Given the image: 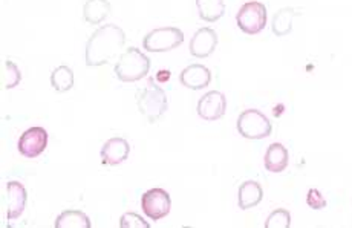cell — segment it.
<instances>
[{
  "mask_svg": "<svg viewBox=\"0 0 352 228\" xmlns=\"http://www.w3.org/2000/svg\"><path fill=\"white\" fill-rule=\"evenodd\" d=\"M218 46V34L212 28H199L190 40V54L196 58L210 57Z\"/></svg>",
  "mask_w": 352,
  "mask_h": 228,
  "instance_id": "cell-11",
  "label": "cell"
},
{
  "mask_svg": "<svg viewBox=\"0 0 352 228\" xmlns=\"http://www.w3.org/2000/svg\"><path fill=\"white\" fill-rule=\"evenodd\" d=\"M267 19V6L262 2H257V0H252V2H247L241 6L238 16H236V23H238L242 32H245L248 36H254L265 28Z\"/></svg>",
  "mask_w": 352,
  "mask_h": 228,
  "instance_id": "cell-4",
  "label": "cell"
},
{
  "mask_svg": "<svg viewBox=\"0 0 352 228\" xmlns=\"http://www.w3.org/2000/svg\"><path fill=\"white\" fill-rule=\"evenodd\" d=\"M121 228H148L151 224L146 223L144 218H141L137 213H124L120 219Z\"/></svg>",
  "mask_w": 352,
  "mask_h": 228,
  "instance_id": "cell-23",
  "label": "cell"
},
{
  "mask_svg": "<svg viewBox=\"0 0 352 228\" xmlns=\"http://www.w3.org/2000/svg\"><path fill=\"white\" fill-rule=\"evenodd\" d=\"M48 146V132L43 127H31L25 130L19 139L17 149L19 153L25 158L34 159L46 150Z\"/></svg>",
  "mask_w": 352,
  "mask_h": 228,
  "instance_id": "cell-8",
  "label": "cell"
},
{
  "mask_svg": "<svg viewBox=\"0 0 352 228\" xmlns=\"http://www.w3.org/2000/svg\"><path fill=\"white\" fill-rule=\"evenodd\" d=\"M289 153L287 147L280 143H273L267 149L265 158H263V166L267 172L272 173H282L288 167Z\"/></svg>",
  "mask_w": 352,
  "mask_h": 228,
  "instance_id": "cell-14",
  "label": "cell"
},
{
  "mask_svg": "<svg viewBox=\"0 0 352 228\" xmlns=\"http://www.w3.org/2000/svg\"><path fill=\"white\" fill-rule=\"evenodd\" d=\"M172 199L164 189H151L141 196V209L151 220H160L170 213Z\"/></svg>",
  "mask_w": 352,
  "mask_h": 228,
  "instance_id": "cell-7",
  "label": "cell"
},
{
  "mask_svg": "<svg viewBox=\"0 0 352 228\" xmlns=\"http://www.w3.org/2000/svg\"><path fill=\"white\" fill-rule=\"evenodd\" d=\"M56 228H91L92 223L87 214L80 210H66L56 219Z\"/></svg>",
  "mask_w": 352,
  "mask_h": 228,
  "instance_id": "cell-19",
  "label": "cell"
},
{
  "mask_svg": "<svg viewBox=\"0 0 352 228\" xmlns=\"http://www.w3.org/2000/svg\"><path fill=\"white\" fill-rule=\"evenodd\" d=\"M263 198V190L262 185L256 181H245V183L241 184L239 192H238V204L239 209L242 210H250L261 203Z\"/></svg>",
  "mask_w": 352,
  "mask_h": 228,
  "instance_id": "cell-15",
  "label": "cell"
},
{
  "mask_svg": "<svg viewBox=\"0 0 352 228\" xmlns=\"http://www.w3.org/2000/svg\"><path fill=\"white\" fill-rule=\"evenodd\" d=\"M51 86L57 92H67L74 88V71L69 66L62 65L52 71Z\"/></svg>",
  "mask_w": 352,
  "mask_h": 228,
  "instance_id": "cell-20",
  "label": "cell"
},
{
  "mask_svg": "<svg viewBox=\"0 0 352 228\" xmlns=\"http://www.w3.org/2000/svg\"><path fill=\"white\" fill-rule=\"evenodd\" d=\"M126 43L124 31L117 25H103L89 37L86 43L85 60L89 68H98L113 62L121 56Z\"/></svg>",
  "mask_w": 352,
  "mask_h": 228,
  "instance_id": "cell-1",
  "label": "cell"
},
{
  "mask_svg": "<svg viewBox=\"0 0 352 228\" xmlns=\"http://www.w3.org/2000/svg\"><path fill=\"white\" fill-rule=\"evenodd\" d=\"M111 14V3L107 0H86L83 17L89 25H100Z\"/></svg>",
  "mask_w": 352,
  "mask_h": 228,
  "instance_id": "cell-16",
  "label": "cell"
},
{
  "mask_svg": "<svg viewBox=\"0 0 352 228\" xmlns=\"http://www.w3.org/2000/svg\"><path fill=\"white\" fill-rule=\"evenodd\" d=\"M291 214L285 209L274 210L265 220V228H289Z\"/></svg>",
  "mask_w": 352,
  "mask_h": 228,
  "instance_id": "cell-22",
  "label": "cell"
},
{
  "mask_svg": "<svg viewBox=\"0 0 352 228\" xmlns=\"http://www.w3.org/2000/svg\"><path fill=\"white\" fill-rule=\"evenodd\" d=\"M307 204L309 209L313 210H322L328 205L327 199L322 196V193L317 189H309L307 193Z\"/></svg>",
  "mask_w": 352,
  "mask_h": 228,
  "instance_id": "cell-24",
  "label": "cell"
},
{
  "mask_svg": "<svg viewBox=\"0 0 352 228\" xmlns=\"http://www.w3.org/2000/svg\"><path fill=\"white\" fill-rule=\"evenodd\" d=\"M22 82V72H20L19 66L11 62V60H5L2 66V84L5 89H12Z\"/></svg>",
  "mask_w": 352,
  "mask_h": 228,
  "instance_id": "cell-21",
  "label": "cell"
},
{
  "mask_svg": "<svg viewBox=\"0 0 352 228\" xmlns=\"http://www.w3.org/2000/svg\"><path fill=\"white\" fill-rule=\"evenodd\" d=\"M179 82L187 89L201 91L212 82V72L204 65H190L179 73Z\"/></svg>",
  "mask_w": 352,
  "mask_h": 228,
  "instance_id": "cell-13",
  "label": "cell"
},
{
  "mask_svg": "<svg viewBox=\"0 0 352 228\" xmlns=\"http://www.w3.org/2000/svg\"><path fill=\"white\" fill-rule=\"evenodd\" d=\"M238 132L247 139H263L272 135V122L257 109H247L238 117Z\"/></svg>",
  "mask_w": 352,
  "mask_h": 228,
  "instance_id": "cell-5",
  "label": "cell"
},
{
  "mask_svg": "<svg viewBox=\"0 0 352 228\" xmlns=\"http://www.w3.org/2000/svg\"><path fill=\"white\" fill-rule=\"evenodd\" d=\"M196 8L199 17L208 23L218 22L226 14L224 0H196Z\"/></svg>",
  "mask_w": 352,
  "mask_h": 228,
  "instance_id": "cell-18",
  "label": "cell"
},
{
  "mask_svg": "<svg viewBox=\"0 0 352 228\" xmlns=\"http://www.w3.org/2000/svg\"><path fill=\"white\" fill-rule=\"evenodd\" d=\"M170 77H172V72L170 71H166V69H161L158 73H157V82L158 83H166V82H168V80H170Z\"/></svg>",
  "mask_w": 352,
  "mask_h": 228,
  "instance_id": "cell-25",
  "label": "cell"
},
{
  "mask_svg": "<svg viewBox=\"0 0 352 228\" xmlns=\"http://www.w3.org/2000/svg\"><path fill=\"white\" fill-rule=\"evenodd\" d=\"M137 104L141 115H144L148 123H155L167 111V93L155 83V78H148L144 88L137 92Z\"/></svg>",
  "mask_w": 352,
  "mask_h": 228,
  "instance_id": "cell-3",
  "label": "cell"
},
{
  "mask_svg": "<svg viewBox=\"0 0 352 228\" xmlns=\"http://www.w3.org/2000/svg\"><path fill=\"white\" fill-rule=\"evenodd\" d=\"M299 14L300 12H297L296 10L289 8V6L277 11L273 17V22H272L273 34L277 37H285V36L291 34V31H293V19Z\"/></svg>",
  "mask_w": 352,
  "mask_h": 228,
  "instance_id": "cell-17",
  "label": "cell"
},
{
  "mask_svg": "<svg viewBox=\"0 0 352 228\" xmlns=\"http://www.w3.org/2000/svg\"><path fill=\"white\" fill-rule=\"evenodd\" d=\"M184 42V32L175 26H164L148 32L143 38L144 49L148 52H167Z\"/></svg>",
  "mask_w": 352,
  "mask_h": 228,
  "instance_id": "cell-6",
  "label": "cell"
},
{
  "mask_svg": "<svg viewBox=\"0 0 352 228\" xmlns=\"http://www.w3.org/2000/svg\"><path fill=\"white\" fill-rule=\"evenodd\" d=\"M148 71H151V58L133 46L121 54L113 68L115 76L124 83L138 82L147 76Z\"/></svg>",
  "mask_w": 352,
  "mask_h": 228,
  "instance_id": "cell-2",
  "label": "cell"
},
{
  "mask_svg": "<svg viewBox=\"0 0 352 228\" xmlns=\"http://www.w3.org/2000/svg\"><path fill=\"white\" fill-rule=\"evenodd\" d=\"M198 115L206 122H218L219 118L226 115L227 111V98L219 91H210L198 102Z\"/></svg>",
  "mask_w": 352,
  "mask_h": 228,
  "instance_id": "cell-9",
  "label": "cell"
},
{
  "mask_svg": "<svg viewBox=\"0 0 352 228\" xmlns=\"http://www.w3.org/2000/svg\"><path fill=\"white\" fill-rule=\"evenodd\" d=\"M129 153H131V146H129L124 138H111L106 141L103 147H101V163L106 166H118L121 163H124Z\"/></svg>",
  "mask_w": 352,
  "mask_h": 228,
  "instance_id": "cell-12",
  "label": "cell"
},
{
  "mask_svg": "<svg viewBox=\"0 0 352 228\" xmlns=\"http://www.w3.org/2000/svg\"><path fill=\"white\" fill-rule=\"evenodd\" d=\"M26 201H28V193H26L23 184L17 183V181H10L6 184V218L8 220H14L22 216Z\"/></svg>",
  "mask_w": 352,
  "mask_h": 228,
  "instance_id": "cell-10",
  "label": "cell"
}]
</instances>
